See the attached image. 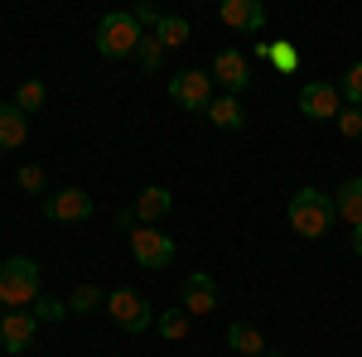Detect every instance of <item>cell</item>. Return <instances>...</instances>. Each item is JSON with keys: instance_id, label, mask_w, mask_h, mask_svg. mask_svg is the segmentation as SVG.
Listing matches in <instances>:
<instances>
[{"instance_id": "obj_29", "label": "cell", "mask_w": 362, "mask_h": 357, "mask_svg": "<svg viewBox=\"0 0 362 357\" xmlns=\"http://www.w3.org/2000/svg\"><path fill=\"white\" fill-rule=\"evenodd\" d=\"M348 247H353V251L362 256V227H353V237H348Z\"/></svg>"}, {"instance_id": "obj_13", "label": "cell", "mask_w": 362, "mask_h": 357, "mask_svg": "<svg viewBox=\"0 0 362 357\" xmlns=\"http://www.w3.org/2000/svg\"><path fill=\"white\" fill-rule=\"evenodd\" d=\"M169 208H174V193L165 189V184H150V189L136 193V208H131V218H136V227H155L160 218H169Z\"/></svg>"}, {"instance_id": "obj_19", "label": "cell", "mask_w": 362, "mask_h": 357, "mask_svg": "<svg viewBox=\"0 0 362 357\" xmlns=\"http://www.w3.org/2000/svg\"><path fill=\"white\" fill-rule=\"evenodd\" d=\"M44 102H49V87L39 83V78H25V83L15 87V107L25 111V116H34V111L44 107Z\"/></svg>"}, {"instance_id": "obj_7", "label": "cell", "mask_w": 362, "mask_h": 357, "mask_svg": "<svg viewBox=\"0 0 362 357\" xmlns=\"http://www.w3.org/2000/svg\"><path fill=\"white\" fill-rule=\"evenodd\" d=\"M97 203L87 189H58V193H44V218L49 222H92Z\"/></svg>"}, {"instance_id": "obj_16", "label": "cell", "mask_w": 362, "mask_h": 357, "mask_svg": "<svg viewBox=\"0 0 362 357\" xmlns=\"http://www.w3.org/2000/svg\"><path fill=\"white\" fill-rule=\"evenodd\" d=\"M227 348L237 357H261L266 353V338H261L256 324H242V319H237V324H227Z\"/></svg>"}, {"instance_id": "obj_26", "label": "cell", "mask_w": 362, "mask_h": 357, "mask_svg": "<svg viewBox=\"0 0 362 357\" xmlns=\"http://www.w3.org/2000/svg\"><path fill=\"white\" fill-rule=\"evenodd\" d=\"M334 126H338V136H343V140H362V107H343Z\"/></svg>"}, {"instance_id": "obj_6", "label": "cell", "mask_w": 362, "mask_h": 357, "mask_svg": "<svg viewBox=\"0 0 362 357\" xmlns=\"http://www.w3.org/2000/svg\"><path fill=\"white\" fill-rule=\"evenodd\" d=\"M169 97L184 111H208L213 107V73H203V68L174 73V78H169Z\"/></svg>"}, {"instance_id": "obj_15", "label": "cell", "mask_w": 362, "mask_h": 357, "mask_svg": "<svg viewBox=\"0 0 362 357\" xmlns=\"http://www.w3.org/2000/svg\"><path fill=\"white\" fill-rule=\"evenodd\" d=\"M334 213L348 222V227H362V179L358 174L343 179V184L334 189Z\"/></svg>"}, {"instance_id": "obj_4", "label": "cell", "mask_w": 362, "mask_h": 357, "mask_svg": "<svg viewBox=\"0 0 362 357\" xmlns=\"http://www.w3.org/2000/svg\"><path fill=\"white\" fill-rule=\"evenodd\" d=\"M174 237L160 232V227H131V256H136L140 271H165L174 261Z\"/></svg>"}, {"instance_id": "obj_24", "label": "cell", "mask_w": 362, "mask_h": 357, "mask_svg": "<svg viewBox=\"0 0 362 357\" xmlns=\"http://www.w3.org/2000/svg\"><path fill=\"white\" fill-rule=\"evenodd\" d=\"M338 97H343L348 107H362V63H353V68L343 73V83H338Z\"/></svg>"}, {"instance_id": "obj_10", "label": "cell", "mask_w": 362, "mask_h": 357, "mask_svg": "<svg viewBox=\"0 0 362 357\" xmlns=\"http://www.w3.org/2000/svg\"><path fill=\"white\" fill-rule=\"evenodd\" d=\"M34 333H39V319H34L29 309H10V314L0 319V343H5V353H10V357L29 353Z\"/></svg>"}, {"instance_id": "obj_3", "label": "cell", "mask_w": 362, "mask_h": 357, "mask_svg": "<svg viewBox=\"0 0 362 357\" xmlns=\"http://www.w3.org/2000/svg\"><path fill=\"white\" fill-rule=\"evenodd\" d=\"M140 39H145V34H140L131 10H112V15L97 20V54L102 58H136Z\"/></svg>"}, {"instance_id": "obj_12", "label": "cell", "mask_w": 362, "mask_h": 357, "mask_svg": "<svg viewBox=\"0 0 362 357\" xmlns=\"http://www.w3.org/2000/svg\"><path fill=\"white\" fill-rule=\"evenodd\" d=\"M223 25L237 29V34H261L266 29V5L261 0H223Z\"/></svg>"}, {"instance_id": "obj_17", "label": "cell", "mask_w": 362, "mask_h": 357, "mask_svg": "<svg viewBox=\"0 0 362 357\" xmlns=\"http://www.w3.org/2000/svg\"><path fill=\"white\" fill-rule=\"evenodd\" d=\"M208 121H213L218 131H242V126H247V116H242V102H237V97H213Z\"/></svg>"}, {"instance_id": "obj_8", "label": "cell", "mask_w": 362, "mask_h": 357, "mask_svg": "<svg viewBox=\"0 0 362 357\" xmlns=\"http://www.w3.org/2000/svg\"><path fill=\"white\" fill-rule=\"evenodd\" d=\"M338 111H343V97H338L334 83L314 78V83L300 87V116H309V121H338Z\"/></svg>"}, {"instance_id": "obj_14", "label": "cell", "mask_w": 362, "mask_h": 357, "mask_svg": "<svg viewBox=\"0 0 362 357\" xmlns=\"http://www.w3.org/2000/svg\"><path fill=\"white\" fill-rule=\"evenodd\" d=\"M29 140V116L15 102H0V150H20Z\"/></svg>"}, {"instance_id": "obj_20", "label": "cell", "mask_w": 362, "mask_h": 357, "mask_svg": "<svg viewBox=\"0 0 362 357\" xmlns=\"http://www.w3.org/2000/svg\"><path fill=\"white\" fill-rule=\"evenodd\" d=\"M102 304H107V295H102L92 280H83V285L68 295V314H92V309H102Z\"/></svg>"}, {"instance_id": "obj_1", "label": "cell", "mask_w": 362, "mask_h": 357, "mask_svg": "<svg viewBox=\"0 0 362 357\" xmlns=\"http://www.w3.org/2000/svg\"><path fill=\"white\" fill-rule=\"evenodd\" d=\"M285 218H290V227H295L305 242L324 237V232H329V227L338 222V213H334V193H324V189H300L295 198H290Z\"/></svg>"}, {"instance_id": "obj_25", "label": "cell", "mask_w": 362, "mask_h": 357, "mask_svg": "<svg viewBox=\"0 0 362 357\" xmlns=\"http://www.w3.org/2000/svg\"><path fill=\"white\" fill-rule=\"evenodd\" d=\"M15 184H20L25 193H49V179H44V169H39V165H20V169H15Z\"/></svg>"}, {"instance_id": "obj_9", "label": "cell", "mask_w": 362, "mask_h": 357, "mask_svg": "<svg viewBox=\"0 0 362 357\" xmlns=\"http://www.w3.org/2000/svg\"><path fill=\"white\" fill-rule=\"evenodd\" d=\"M213 83L223 87V97H242L247 83H251L247 54L242 49H218V58H213Z\"/></svg>"}, {"instance_id": "obj_28", "label": "cell", "mask_w": 362, "mask_h": 357, "mask_svg": "<svg viewBox=\"0 0 362 357\" xmlns=\"http://www.w3.org/2000/svg\"><path fill=\"white\" fill-rule=\"evenodd\" d=\"M131 15H136V25H140V29H145V25H160V20H165V10H160V5H150V0H140Z\"/></svg>"}, {"instance_id": "obj_21", "label": "cell", "mask_w": 362, "mask_h": 357, "mask_svg": "<svg viewBox=\"0 0 362 357\" xmlns=\"http://www.w3.org/2000/svg\"><path fill=\"white\" fill-rule=\"evenodd\" d=\"M189 324H194V319H189L184 309H165V314H155V329L165 333L169 343H179V338H189Z\"/></svg>"}, {"instance_id": "obj_27", "label": "cell", "mask_w": 362, "mask_h": 357, "mask_svg": "<svg viewBox=\"0 0 362 357\" xmlns=\"http://www.w3.org/2000/svg\"><path fill=\"white\" fill-rule=\"evenodd\" d=\"M271 63H276L280 73H295L300 68V49L295 44H271Z\"/></svg>"}, {"instance_id": "obj_2", "label": "cell", "mask_w": 362, "mask_h": 357, "mask_svg": "<svg viewBox=\"0 0 362 357\" xmlns=\"http://www.w3.org/2000/svg\"><path fill=\"white\" fill-rule=\"evenodd\" d=\"M44 295V271H39V261H29V256H10V261H0V304L5 309H25Z\"/></svg>"}, {"instance_id": "obj_11", "label": "cell", "mask_w": 362, "mask_h": 357, "mask_svg": "<svg viewBox=\"0 0 362 357\" xmlns=\"http://www.w3.org/2000/svg\"><path fill=\"white\" fill-rule=\"evenodd\" d=\"M179 309H184L189 319H194V314H213V309H218V280L208 271H194L184 280V304H179Z\"/></svg>"}, {"instance_id": "obj_5", "label": "cell", "mask_w": 362, "mask_h": 357, "mask_svg": "<svg viewBox=\"0 0 362 357\" xmlns=\"http://www.w3.org/2000/svg\"><path fill=\"white\" fill-rule=\"evenodd\" d=\"M107 314H112L116 329H126V333L155 329V309H150V300L136 295V290H112V295H107Z\"/></svg>"}, {"instance_id": "obj_23", "label": "cell", "mask_w": 362, "mask_h": 357, "mask_svg": "<svg viewBox=\"0 0 362 357\" xmlns=\"http://www.w3.org/2000/svg\"><path fill=\"white\" fill-rule=\"evenodd\" d=\"M136 63L145 68V73H155V68L165 63V44H160L155 34H145V39H140V49H136Z\"/></svg>"}, {"instance_id": "obj_22", "label": "cell", "mask_w": 362, "mask_h": 357, "mask_svg": "<svg viewBox=\"0 0 362 357\" xmlns=\"http://www.w3.org/2000/svg\"><path fill=\"white\" fill-rule=\"evenodd\" d=\"M29 314H34L39 324H63V319H68V300H54V295H39Z\"/></svg>"}, {"instance_id": "obj_18", "label": "cell", "mask_w": 362, "mask_h": 357, "mask_svg": "<svg viewBox=\"0 0 362 357\" xmlns=\"http://www.w3.org/2000/svg\"><path fill=\"white\" fill-rule=\"evenodd\" d=\"M189 34H194V29H189L184 15H165V20L155 25V39H160L165 49H184V44H189Z\"/></svg>"}, {"instance_id": "obj_30", "label": "cell", "mask_w": 362, "mask_h": 357, "mask_svg": "<svg viewBox=\"0 0 362 357\" xmlns=\"http://www.w3.org/2000/svg\"><path fill=\"white\" fill-rule=\"evenodd\" d=\"M5 314H10V309H5V304H0V319H5Z\"/></svg>"}]
</instances>
